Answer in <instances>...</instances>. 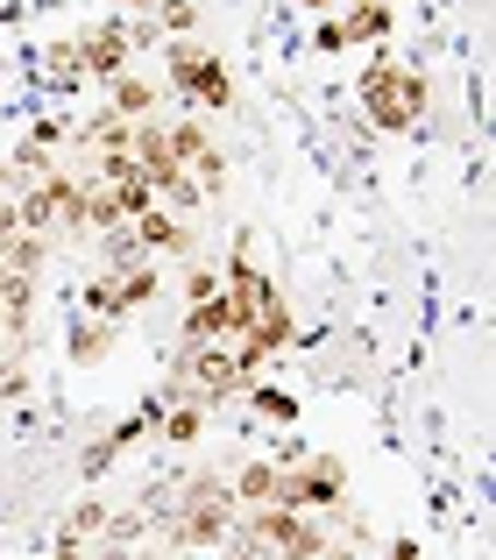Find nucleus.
Returning <instances> with one entry per match:
<instances>
[{"mask_svg": "<svg viewBox=\"0 0 496 560\" xmlns=\"http://www.w3.org/2000/svg\"><path fill=\"white\" fill-rule=\"evenodd\" d=\"M227 490H235V504H276V462H248L235 482H227Z\"/></svg>", "mask_w": 496, "mask_h": 560, "instance_id": "39448f33", "label": "nucleus"}, {"mask_svg": "<svg viewBox=\"0 0 496 560\" xmlns=\"http://www.w3.org/2000/svg\"><path fill=\"white\" fill-rule=\"evenodd\" d=\"M135 248H150V256H185V248H192V228L170 220L164 206H150V213H135Z\"/></svg>", "mask_w": 496, "mask_h": 560, "instance_id": "7ed1b4c3", "label": "nucleus"}, {"mask_svg": "<svg viewBox=\"0 0 496 560\" xmlns=\"http://www.w3.org/2000/svg\"><path fill=\"white\" fill-rule=\"evenodd\" d=\"M185 299H192V305L221 299V270H206V262H199V270H185Z\"/></svg>", "mask_w": 496, "mask_h": 560, "instance_id": "6e6552de", "label": "nucleus"}, {"mask_svg": "<svg viewBox=\"0 0 496 560\" xmlns=\"http://www.w3.org/2000/svg\"><path fill=\"white\" fill-rule=\"evenodd\" d=\"M256 411H262V419H291L298 405H291V397H276V390H256Z\"/></svg>", "mask_w": 496, "mask_h": 560, "instance_id": "9d476101", "label": "nucleus"}, {"mask_svg": "<svg viewBox=\"0 0 496 560\" xmlns=\"http://www.w3.org/2000/svg\"><path fill=\"white\" fill-rule=\"evenodd\" d=\"M362 100H369L376 128H412L418 107H426V85H418V71L390 65V57H376L369 79H362Z\"/></svg>", "mask_w": 496, "mask_h": 560, "instance_id": "f257e3e1", "label": "nucleus"}, {"mask_svg": "<svg viewBox=\"0 0 496 560\" xmlns=\"http://www.w3.org/2000/svg\"><path fill=\"white\" fill-rule=\"evenodd\" d=\"M164 440H199V411H164Z\"/></svg>", "mask_w": 496, "mask_h": 560, "instance_id": "1a4fd4ad", "label": "nucleus"}, {"mask_svg": "<svg viewBox=\"0 0 496 560\" xmlns=\"http://www.w3.org/2000/svg\"><path fill=\"white\" fill-rule=\"evenodd\" d=\"M170 85H178V93H192L199 107H227V100H235V79L221 71V57L192 50V43H178V50H170Z\"/></svg>", "mask_w": 496, "mask_h": 560, "instance_id": "f03ea898", "label": "nucleus"}, {"mask_svg": "<svg viewBox=\"0 0 496 560\" xmlns=\"http://www.w3.org/2000/svg\"><path fill=\"white\" fill-rule=\"evenodd\" d=\"M71 50H79V65H85V71L114 79V71H121V57H128V28H93V36L71 43Z\"/></svg>", "mask_w": 496, "mask_h": 560, "instance_id": "20e7f679", "label": "nucleus"}, {"mask_svg": "<svg viewBox=\"0 0 496 560\" xmlns=\"http://www.w3.org/2000/svg\"><path fill=\"white\" fill-rule=\"evenodd\" d=\"M150 107H156V85L114 79V121H150Z\"/></svg>", "mask_w": 496, "mask_h": 560, "instance_id": "423d86ee", "label": "nucleus"}, {"mask_svg": "<svg viewBox=\"0 0 496 560\" xmlns=\"http://www.w3.org/2000/svg\"><path fill=\"white\" fill-rule=\"evenodd\" d=\"M390 560H418V539H398V547H390Z\"/></svg>", "mask_w": 496, "mask_h": 560, "instance_id": "9b49d317", "label": "nucleus"}, {"mask_svg": "<svg viewBox=\"0 0 496 560\" xmlns=\"http://www.w3.org/2000/svg\"><path fill=\"white\" fill-rule=\"evenodd\" d=\"M93 533H107V504H85V511H71V518H64V533H57V539H93Z\"/></svg>", "mask_w": 496, "mask_h": 560, "instance_id": "0eeeda50", "label": "nucleus"}]
</instances>
